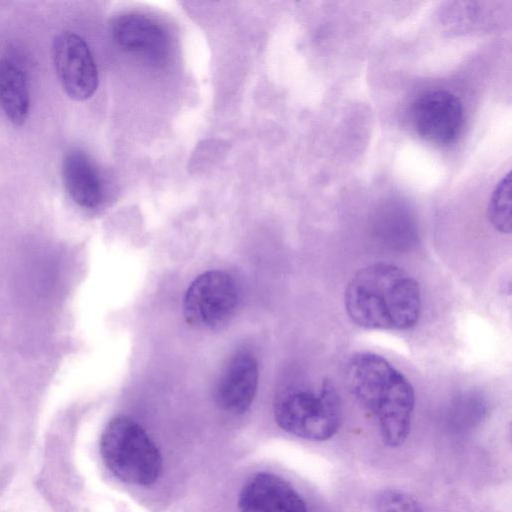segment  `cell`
Wrapping results in <instances>:
<instances>
[{
	"label": "cell",
	"instance_id": "obj_14",
	"mask_svg": "<svg viewBox=\"0 0 512 512\" xmlns=\"http://www.w3.org/2000/svg\"><path fill=\"white\" fill-rule=\"evenodd\" d=\"M374 512H423L419 502L397 489H383L373 500Z\"/></svg>",
	"mask_w": 512,
	"mask_h": 512
},
{
	"label": "cell",
	"instance_id": "obj_4",
	"mask_svg": "<svg viewBox=\"0 0 512 512\" xmlns=\"http://www.w3.org/2000/svg\"><path fill=\"white\" fill-rule=\"evenodd\" d=\"M100 455L107 469L120 481L148 486L157 481L162 470L161 454L133 419L116 416L104 428L100 438Z\"/></svg>",
	"mask_w": 512,
	"mask_h": 512
},
{
	"label": "cell",
	"instance_id": "obj_1",
	"mask_svg": "<svg viewBox=\"0 0 512 512\" xmlns=\"http://www.w3.org/2000/svg\"><path fill=\"white\" fill-rule=\"evenodd\" d=\"M344 305L359 327L403 331L414 327L420 318L421 291L407 271L379 262L362 268L350 279Z\"/></svg>",
	"mask_w": 512,
	"mask_h": 512
},
{
	"label": "cell",
	"instance_id": "obj_11",
	"mask_svg": "<svg viewBox=\"0 0 512 512\" xmlns=\"http://www.w3.org/2000/svg\"><path fill=\"white\" fill-rule=\"evenodd\" d=\"M62 180L70 198L80 207L94 209L104 198L99 171L90 157L79 149L66 153L62 161Z\"/></svg>",
	"mask_w": 512,
	"mask_h": 512
},
{
	"label": "cell",
	"instance_id": "obj_10",
	"mask_svg": "<svg viewBox=\"0 0 512 512\" xmlns=\"http://www.w3.org/2000/svg\"><path fill=\"white\" fill-rule=\"evenodd\" d=\"M258 386V367L247 353L234 355L223 368L214 389L216 405L231 414L246 412Z\"/></svg>",
	"mask_w": 512,
	"mask_h": 512
},
{
	"label": "cell",
	"instance_id": "obj_6",
	"mask_svg": "<svg viewBox=\"0 0 512 512\" xmlns=\"http://www.w3.org/2000/svg\"><path fill=\"white\" fill-rule=\"evenodd\" d=\"M59 82L67 96L75 101L91 98L98 87V70L85 40L71 31L56 36L52 46Z\"/></svg>",
	"mask_w": 512,
	"mask_h": 512
},
{
	"label": "cell",
	"instance_id": "obj_3",
	"mask_svg": "<svg viewBox=\"0 0 512 512\" xmlns=\"http://www.w3.org/2000/svg\"><path fill=\"white\" fill-rule=\"evenodd\" d=\"M274 418L285 432L310 441H326L342 422L340 395L330 379L315 389L289 388L274 401Z\"/></svg>",
	"mask_w": 512,
	"mask_h": 512
},
{
	"label": "cell",
	"instance_id": "obj_7",
	"mask_svg": "<svg viewBox=\"0 0 512 512\" xmlns=\"http://www.w3.org/2000/svg\"><path fill=\"white\" fill-rule=\"evenodd\" d=\"M412 120L425 140L447 145L456 140L463 125L461 101L446 90H432L420 95L412 105Z\"/></svg>",
	"mask_w": 512,
	"mask_h": 512
},
{
	"label": "cell",
	"instance_id": "obj_8",
	"mask_svg": "<svg viewBox=\"0 0 512 512\" xmlns=\"http://www.w3.org/2000/svg\"><path fill=\"white\" fill-rule=\"evenodd\" d=\"M113 40L123 51L155 67H163L170 58L171 41L156 20L139 13H126L112 23Z\"/></svg>",
	"mask_w": 512,
	"mask_h": 512
},
{
	"label": "cell",
	"instance_id": "obj_12",
	"mask_svg": "<svg viewBox=\"0 0 512 512\" xmlns=\"http://www.w3.org/2000/svg\"><path fill=\"white\" fill-rule=\"evenodd\" d=\"M0 107L14 125H22L29 114L30 92L23 69L9 59L0 60Z\"/></svg>",
	"mask_w": 512,
	"mask_h": 512
},
{
	"label": "cell",
	"instance_id": "obj_5",
	"mask_svg": "<svg viewBox=\"0 0 512 512\" xmlns=\"http://www.w3.org/2000/svg\"><path fill=\"white\" fill-rule=\"evenodd\" d=\"M239 302L235 280L221 270H210L193 280L183 300L186 322L199 329H216L234 315Z\"/></svg>",
	"mask_w": 512,
	"mask_h": 512
},
{
	"label": "cell",
	"instance_id": "obj_13",
	"mask_svg": "<svg viewBox=\"0 0 512 512\" xmlns=\"http://www.w3.org/2000/svg\"><path fill=\"white\" fill-rule=\"evenodd\" d=\"M493 227L503 234L511 232V174L508 172L495 187L488 205Z\"/></svg>",
	"mask_w": 512,
	"mask_h": 512
},
{
	"label": "cell",
	"instance_id": "obj_9",
	"mask_svg": "<svg viewBox=\"0 0 512 512\" xmlns=\"http://www.w3.org/2000/svg\"><path fill=\"white\" fill-rule=\"evenodd\" d=\"M239 512H308L298 491L284 478L258 472L243 485L238 497Z\"/></svg>",
	"mask_w": 512,
	"mask_h": 512
},
{
	"label": "cell",
	"instance_id": "obj_2",
	"mask_svg": "<svg viewBox=\"0 0 512 512\" xmlns=\"http://www.w3.org/2000/svg\"><path fill=\"white\" fill-rule=\"evenodd\" d=\"M345 383L376 420L383 443L400 447L409 436L415 405L410 381L384 357L356 353L347 362Z\"/></svg>",
	"mask_w": 512,
	"mask_h": 512
}]
</instances>
